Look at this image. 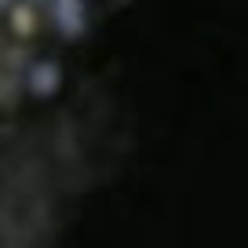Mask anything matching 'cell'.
Wrapping results in <instances>:
<instances>
[{
  "instance_id": "cell-1",
  "label": "cell",
  "mask_w": 248,
  "mask_h": 248,
  "mask_svg": "<svg viewBox=\"0 0 248 248\" xmlns=\"http://www.w3.org/2000/svg\"><path fill=\"white\" fill-rule=\"evenodd\" d=\"M99 0H0V70L70 44Z\"/></svg>"
}]
</instances>
